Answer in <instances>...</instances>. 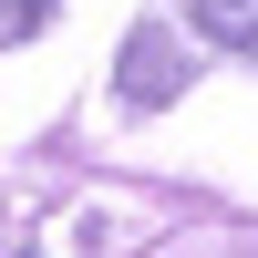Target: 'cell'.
I'll list each match as a JSON object with an SVG mask.
<instances>
[{
	"instance_id": "cell-1",
	"label": "cell",
	"mask_w": 258,
	"mask_h": 258,
	"mask_svg": "<svg viewBox=\"0 0 258 258\" xmlns=\"http://www.w3.org/2000/svg\"><path fill=\"white\" fill-rule=\"evenodd\" d=\"M197 21L217 41H238V52H258V0H197Z\"/></svg>"
},
{
	"instance_id": "cell-2",
	"label": "cell",
	"mask_w": 258,
	"mask_h": 258,
	"mask_svg": "<svg viewBox=\"0 0 258 258\" xmlns=\"http://www.w3.org/2000/svg\"><path fill=\"white\" fill-rule=\"evenodd\" d=\"M31 21H41V0H0V41H21Z\"/></svg>"
}]
</instances>
